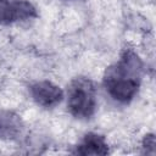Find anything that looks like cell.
I'll list each match as a JSON object with an SVG mask.
<instances>
[{
  "instance_id": "6da1fadb",
  "label": "cell",
  "mask_w": 156,
  "mask_h": 156,
  "mask_svg": "<svg viewBox=\"0 0 156 156\" xmlns=\"http://www.w3.org/2000/svg\"><path fill=\"white\" fill-rule=\"evenodd\" d=\"M143 71L141 58L133 50H126L121 58L105 72L104 85L106 91L116 101L128 104L139 90Z\"/></svg>"
},
{
  "instance_id": "7a4b0ae2",
  "label": "cell",
  "mask_w": 156,
  "mask_h": 156,
  "mask_svg": "<svg viewBox=\"0 0 156 156\" xmlns=\"http://www.w3.org/2000/svg\"><path fill=\"white\" fill-rule=\"evenodd\" d=\"M96 87L87 77L74 78L67 89V107L78 119L90 118L96 110Z\"/></svg>"
},
{
  "instance_id": "3957f363",
  "label": "cell",
  "mask_w": 156,
  "mask_h": 156,
  "mask_svg": "<svg viewBox=\"0 0 156 156\" xmlns=\"http://www.w3.org/2000/svg\"><path fill=\"white\" fill-rule=\"evenodd\" d=\"M35 16V7L26 0H0V24L24 21Z\"/></svg>"
},
{
  "instance_id": "277c9868",
  "label": "cell",
  "mask_w": 156,
  "mask_h": 156,
  "mask_svg": "<svg viewBox=\"0 0 156 156\" xmlns=\"http://www.w3.org/2000/svg\"><path fill=\"white\" fill-rule=\"evenodd\" d=\"M29 91L35 104L45 108L55 107L63 99V91L60 87L49 80H40L32 84Z\"/></svg>"
},
{
  "instance_id": "5b68a950",
  "label": "cell",
  "mask_w": 156,
  "mask_h": 156,
  "mask_svg": "<svg viewBox=\"0 0 156 156\" xmlns=\"http://www.w3.org/2000/svg\"><path fill=\"white\" fill-rule=\"evenodd\" d=\"M76 154L79 155H106L108 154V145L105 141L104 136L88 133L84 135L82 143L77 146Z\"/></svg>"
},
{
  "instance_id": "8992f818",
  "label": "cell",
  "mask_w": 156,
  "mask_h": 156,
  "mask_svg": "<svg viewBox=\"0 0 156 156\" xmlns=\"http://www.w3.org/2000/svg\"><path fill=\"white\" fill-rule=\"evenodd\" d=\"M21 130V119L11 112H0V136L13 138Z\"/></svg>"
},
{
  "instance_id": "52a82bcc",
  "label": "cell",
  "mask_w": 156,
  "mask_h": 156,
  "mask_svg": "<svg viewBox=\"0 0 156 156\" xmlns=\"http://www.w3.org/2000/svg\"><path fill=\"white\" fill-rule=\"evenodd\" d=\"M71 1H73V0H71Z\"/></svg>"
}]
</instances>
